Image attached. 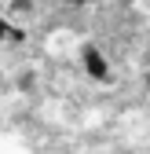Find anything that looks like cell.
<instances>
[{"mask_svg": "<svg viewBox=\"0 0 150 154\" xmlns=\"http://www.w3.org/2000/svg\"><path fill=\"white\" fill-rule=\"evenodd\" d=\"M81 66L84 73L92 77V81H99V85H110V63H106V55L95 48V44H81Z\"/></svg>", "mask_w": 150, "mask_h": 154, "instance_id": "1", "label": "cell"}, {"mask_svg": "<svg viewBox=\"0 0 150 154\" xmlns=\"http://www.w3.org/2000/svg\"><path fill=\"white\" fill-rule=\"evenodd\" d=\"M22 41H26L22 22H15V18L0 15V44H22Z\"/></svg>", "mask_w": 150, "mask_h": 154, "instance_id": "2", "label": "cell"}, {"mask_svg": "<svg viewBox=\"0 0 150 154\" xmlns=\"http://www.w3.org/2000/svg\"><path fill=\"white\" fill-rule=\"evenodd\" d=\"M37 15V0H11L8 4V18H33Z\"/></svg>", "mask_w": 150, "mask_h": 154, "instance_id": "3", "label": "cell"}, {"mask_svg": "<svg viewBox=\"0 0 150 154\" xmlns=\"http://www.w3.org/2000/svg\"><path fill=\"white\" fill-rule=\"evenodd\" d=\"M66 4H84V0H66Z\"/></svg>", "mask_w": 150, "mask_h": 154, "instance_id": "4", "label": "cell"}, {"mask_svg": "<svg viewBox=\"0 0 150 154\" xmlns=\"http://www.w3.org/2000/svg\"><path fill=\"white\" fill-rule=\"evenodd\" d=\"M84 4H99V0H84Z\"/></svg>", "mask_w": 150, "mask_h": 154, "instance_id": "5", "label": "cell"}, {"mask_svg": "<svg viewBox=\"0 0 150 154\" xmlns=\"http://www.w3.org/2000/svg\"><path fill=\"white\" fill-rule=\"evenodd\" d=\"M146 88H150V73H146Z\"/></svg>", "mask_w": 150, "mask_h": 154, "instance_id": "6", "label": "cell"}]
</instances>
